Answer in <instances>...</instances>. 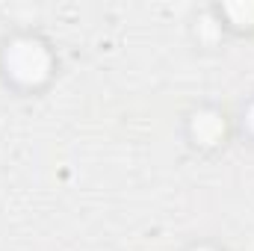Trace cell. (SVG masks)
<instances>
[{"instance_id":"obj_1","label":"cell","mask_w":254,"mask_h":251,"mask_svg":"<svg viewBox=\"0 0 254 251\" xmlns=\"http://www.w3.org/2000/svg\"><path fill=\"white\" fill-rule=\"evenodd\" d=\"M6 68L21 83H39V80L48 77L51 60H48L42 45H36V42H15L9 48V54H6Z\"/></svg>"},{"instance_id":"obj_2","label":"cell","mask_w":254,"mask_h":251,"mask_svg":"<svg viewBox=\"0 0 254 251\" xmlns=\"http://www.w3.org/2000/svg\"><path fill=\"white\" fill-rule=\"evenodd\" d=\"M192 130H195V136H198L204 145H213V142L225 133V125H222L216 116L204 113V116H195V125H192Z\"/></svg>"},{"instance_id":"obj_3","label":"cell","mask_w":254,"mask_h":251,"mask_svg":"<svg viewBox=\"0 0 254 251\" xmlns=\"http://www.w3.org/2000/svg\"><path fill=\"white\" fill-rule=\"evenodd\" d=\"M228 15L234 18V24H252L254 21V6H228Z\"/></svg>"},{"instance_id":"obj_4","label":"cell","mask_w":254,"mask_h":251,"mask_svg":"<svg viewBox=\"0 0 254 251\" xmlns=\"http://www.w3.org/2000/svg\"><path fill=\"white\" fill-rule=\"evenodd\" d=\"M249 127L254 130V107H252V113H249Z\"/></svg>"},{"instance_id":"obj_5","label":"cell","mask_w":254,"mask_h":251,"mask_svg":"<svg viewBox=\"0 0 254 251\" xmlns=\"http://www.w3.org/2000/svg\"><path fill=\"white\" fill-rule=\"evenodd\" d=\"M201 251H207V249H201Z\"/></svg>"}]
</instances>
